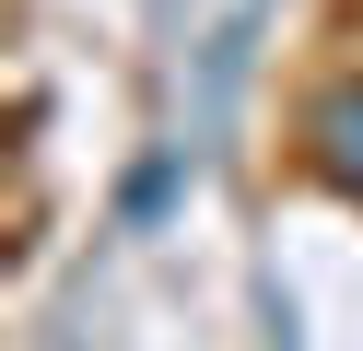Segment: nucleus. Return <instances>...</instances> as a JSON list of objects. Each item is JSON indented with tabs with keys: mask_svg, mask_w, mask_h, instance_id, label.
<instances>
[{
	"mask_svg": "<svg viewBox=\"0 0 363 351\" xmlns=\"http://www.w3.org/2000/svg\"><path fill=\"white\" fill-rule=\"evenodd\" d=\"M316 152H328L340 187H363V82H340L328 106H316Z\"/></svg>",
	"mask_w": 363,
	"mask_h": 351,
	"instance_id": "obj_1",
	"label": "nucleus"
}]
</instances>
